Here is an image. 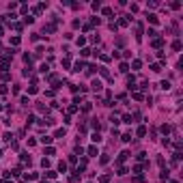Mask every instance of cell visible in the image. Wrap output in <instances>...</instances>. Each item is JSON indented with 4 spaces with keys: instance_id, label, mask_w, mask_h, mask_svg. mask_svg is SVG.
<instances>
[{
    "instance_id": "cell-1",
    "label": "cell",
    "mask_w": 183,
    "mask_h": 183,
    "mask_svg": "<svg viewBox=\"0 0 183 183\" xmlns=\"http://www.w3.org/2000/svg\"><path fill=\"white\" fill-rule=\"evenodd\" d=\"M129 155H131V153H129V151H123V153H121V157H118V164H123V161L127 159Z\"/></svg>"
},
{
    "instance_id": "cell-2",
    "label": "cell",
    "mask_w": 183,
    "mask_h": 183,
    "mask_svg": "<svg viewBox=\"0 0 183 183\" xmlns=\"http://www.w3.org/2000/svg\"><path fill=\"white\" fill-rule=\"evenodd\" d=\"M91 86H93V91H95V93H97V91H101V82H99V80H93V84H91Z\"/></svg>"
},
{
    "instance_id": "cell-3",
    "label": "cell",
    "mask_w": 183,
    "mask_h": 183,
    "mask_svg": "<svg viewBox=\"0 0 183 183\" xmlns=\"http://www.w3.org/2000/svg\"><path fill=\"white\" fill-rule=\"evenodd\" d=\"M88 155H91V157L97 155V146H88Z\"/></svg>"
},
{
    "instance_id": "cell-4",
    "label": "cell",
    "mask_w": 183,
    "mask_h": 183,
    "mask_svg": "<svg viewBox=\"0 0 183 183\" xmlns=\"http://www.w3.org/2000/svg\"><path fill=\"white\" fill-rule=\"evenodd\" d=\"M138 136H146V127H144V125H140V127H138Z\"/></svg>"
},
{
    "instance_id": "cell-5",
    "label": "cell",
    "mask_w": 183,
    "mask_h": 183,
    "mask_svg": "<svg viewBox=\"0 0 183 183\" xmlns=\"http://www.w3.org/2000/svg\"><path fill=\"white\" fill-rule=\"evenodd\" d=\"M41 142H43V144H52V138H50V136H43Z\"/></svg>"
},
{
    "instance_id": "cell-6",
    "label": "cell",
    "mask_w": 183,
    "mask_h": 183,
    "mask_svg": "<svg viewBox=\"0 0 183 183\" xmlns=\"http://www.w3.org/2000/svg\"><path fill=\"white\" fill-rule=\"evenodd\" d=\"M58 170L60 172H67V164H65V161H60V164H58Z\"/></svg>"
},
{
    "instance_id": "cell-7",
    "label": "cell",
    "mask_w": 183,
    "mask_h": 183,
    "mask_svg": "<svg viewBox=\"0 0 183 183\" xmlns=\"http://www.w3.org/2000/svg\"><path fill=\"white\" fill-rule=\"evenodd\" d=\"M146 20H149L151 24H157V17H155V15H146Z\"/></svg>"
},
{
    "instance_id": "cell-8",
    "label": "cell",
    "mask_w": 183,
    "mask_h": 183,
    "mask_svg": "<svg viewBox=\"0 0 183 183\" xmlns=\"http://www.w3.org/2000/svg\"><path fill=\"white\" fill-rule=\"evenodd\" d=\"M103 15L110 17V15H112V9H108V7H106V9H103Z\"/></svg>"
},
{
    "instance_id": "cell-9",
    "label": "cell",
    "mask_w": 183,
    "mask_h": 183,
    "mask_svg": "<svg viewBox=\"0 0 183 183\" xmlns=\"http://www.w3.org/2000/svg\"><path fill=\"white\" fill-rule=\"evenodd\" d=\"M93 142H101V136H99V134H93Z\"/></svg>"
},
{
    "instance_id": "cell-10",
    "label": "cell",
    "mask_w": 183,
    "mask_h": 183,
    "mask_svg": "<svg viewBox=\"0 0 183 183\" xmlns=\"http://www.w3.org/2000/svg\"><path fill=\"white\" fill-rule=\"evenodd\" d=\"M161 43H164L161 39H155V41H153V45H155V48H161Z\"/></svg>"
},
{
    "instance_id": "cell-11",
    "label": "cell",
    "mask_w": 183,
    "mask_h": 183,
    "mask_svg": "<svg viewBox=\"0 0 183 183\" xmlns=\"http://www.w3.org/2000/svg\"><path fill=\"white\" fill-rule=\"evenodd\" d=\"M5 93H7V86L2 84V86H0V95H5Z\"/></svg>"
},
{
    "instance_id": "cell-12",
    "label": "cell",
    "mask_w": 183,
    "mask_h": 183,
    "mask_svg": "<svg viewBox=\"0 0 183 183\" xmlns=\"http://www.w3.org/2000/svg\"><path fill=\"white\" fill-rule=\"evenodd\" d=\"M0 110H2V106H0Z\"/></svg>"
}]
</instances>
